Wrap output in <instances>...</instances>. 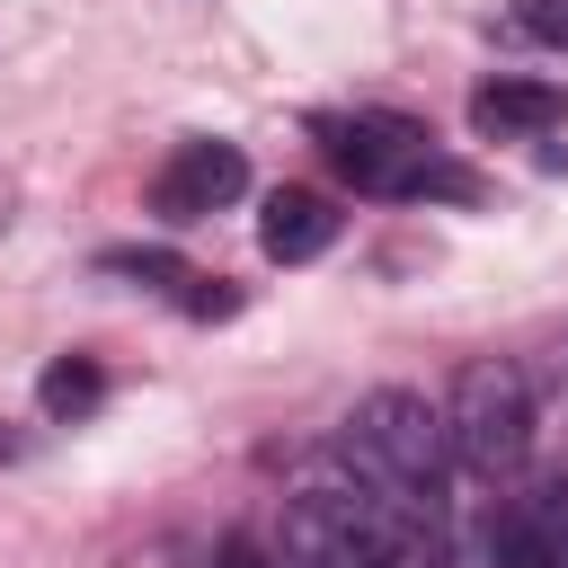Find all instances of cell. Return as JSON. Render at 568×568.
<instances>
[{"label":"cell","mask_w":568,"mask_h":568,"mask_svg":"<svg viewBox=\"0 0 568 568\" xmlns=\"http://www.w3.org/2000/svg\"><path fill=\"white\" fill-rule=\"evenodd\" d=\"M337 444H346L355 479H373V488H382V497H399L408 515H435V506H444V488H453L444 417H435L417 390H364Z\"/></svg>","instance_id":"6da1fadb"},{"label":"cell","mask_w":568,"mask_h":568,"mask_svg":"<svg viewBox=\"0 0 568 568\" xmlns=\"http://www.w3.org/2000/svg\"><path fill=\"white\" fill-rule=\"evenodd\" d=\"M320 142L355 178V195H390V204H426V195L470 204L479 195V178L453 151H435L417 124H399V115H320Z\"/></svg>","instance_id":"7a4b0ae2"},{"label":"cell","mask_w":568,"mask_h":568,"mask_svg":"<svg viewBox=\"0 0 568 568\" xmlns=\"http://www.w3.org/2000/svg\"><path fill=\"white\" fill-rule=\"evenodd\" d=\"M444 444H453V462L479 470V479L515 470L524 444H532V382H524L506 355H470V364L453 373V399H444Z\"/></svg>","instance_id":"3957f363"},{"label":"cell","mask_w":568,"mask_h":568,"mask_svg":"<svg viewBox=\"0 0 568 568\" xmlns=\"http://www.w3.org/2000/svg\"><path fill=\"white\" fill-rule=\"evenodd\" d=\"M240 186H248L240 142L195 133V142H178V151H169V169L151 178V213H160V222H204V213H222Z\"/></svg>","instance_id":"277c9868"},{"label":"cell","mask_w":568,"mask_h":568,"mask_svg":"<svg viewBox=\"0 0 568 568\" xmlns=\"http://www.w3.org/2000/svg\"><path fill=\"white\" fill-rule=\"evenodd\" d=\"M568 124V98L541 80H479L470 89V133L479 142H541Z\"/></svg>","instance_id":"5b68a950"},{"label":"cell","mask_w":568,"mask_h":568,"mask_svg":"<svg viewBox=\"0 0 568 568\" xmlns=\"http://www.w3.org/2000/svg\"><path fill=\"white\" fill-rule=\"evenodd\" d=\"M328 240H337V204H328L320 186H275V195H266L257 248H266L275 266H302V257H320Z\"/></svg>","instance_id":"8992f818"},{"label":"cell","mask_w":568,"mask_h":568,"mask_svg":"<svg viewBox=\"0 0 568 568\" xmlns=\"http://www.w3.org/2000/svg\"><path fill=\"white\" fill-rule=\"evenodd\" d=\"M98 399H106L98 355H53V364H44V382H36V408H44V417H62V426H71V417H89Z\"/></svg>","instance_id":"52a82bcc"},{"label":"cell","mask_w":568,"mask_h":568,"mask_svg":"<svg viewBox=\"0 0 568 568\" xmlns=\"http://www.w3.org/2000/svg\"><path fill=\"white\" fill-rule=\"evenodd\" d=\"M488 568H550V550H541V532H532L524 506L488 515Z\"/></svg>","instance_id":"ba28073f"},{"label":"cell","mask_w":568,"mask_h":568,"mask_svg":"<svg viewBox=\"0 0 568 568\" xmlns=\"http://www.w3.org/2000/svg\"><path fill=\"white\" fill-rule=\"evenodd\" d=\"M98 266H106V275H142V284H178V293L195 284V275H186V266H178L169 248H106Z\"/></svg>","instance_id":"9c48e42d"},{"label":"cell","mask_w":568,"mask_h":568,"mask_svg":"<svg viewBox=\"0 0 568 568\" xmlns=\"http://www.w3.org/2000/svg\"><path fill=\"white\" fill-rule=\"evenodd\" d=\"M506 9H515V27H524V36H541V44H559V53H568V0H506Z\"/></svg>","instance_id":"30bf717a"},{"label":"cell","mask_w":568,"mask_h":568,"mask_svg":"<svg viewBox=\"0 0 568 568\" xmlns=\"http://www.w3.org/2000/svg\"><path fill=\"white\" fill-rule=\"evenodd\" d=\"M186 311H195V320H231V311H240V293H231L222 275H195V284H186Z\"/></svg>","instance_id":"8fae6325"},{"label":"cell","mask_w":568,"mask_h":568,"mask_svg":"<svg viewBox=\"0 0 568 568\" xmlns=\"http://www.w3.org/2000/svg\"><path fill=\"white\" fill-rule=\"evenodd\" d=\"M222 568H275V559H266L248 532H231V541H222Z\"/></svg>","instance_id":"7c38bea8"},{"label":"cell","mask_w":568,"mask_h":568,"mask_svg":"<svg viewBox=\"0 0 568 568\" xmlns=\"http://www.w3.org/2000/svg\"><path fill=\"white\" fill-rule=\"evenodd\" d=\"M0 462H18V435H0Z\"/></svg>","instance_id":"4fadbf2b"}]
</instances>
